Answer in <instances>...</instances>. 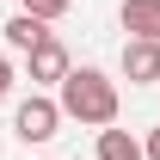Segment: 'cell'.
<instances>
[{"label": "cell", "mask_w": 160, "mask_h": 160, "mask_svg": "<svg viewBox=\"0 0 160 160\" xmlns=\"http://www.w3.org/2000/svg\"><path fill=\"white\" fill-rule=\"evenodd\" d=\"M142 160H160V129H148V142H142Z\"/></svg>", "instance_id": "10"}, {"label": "cell", "mask_w": 160, "mask_h": 160, "mask_svg": "<svg viewBox=\"0 0 160 160\" xmlns=\"http://www.w3.org/2000/svg\"><path fill=\"white\" fill-rule=\"evenodd\" d=\"M68 6H74V0H25V12H31V19H62V12H68Z\"/></svg>", "instance_id": "8"}, {"label": "cell", "mask_w": 160, "mask_h": 160, "mask_svg": "<svg viewBox=\"0 0 160 160\" xmlns=\"http://www.w3.org/2000/svg\"><path fill=\"white\" fill-rule=\"evenodd\" d=\"M56 123H62L56 99L31 92V99H19V111H12V136H19L25 148H37V142H49V136H56Z\"/></svg>", "instance_id": "2"}, {"label": "cell", "mask_w": 160, "mask_h": 160, "mask_svg": "<svg viewBox=\"0 0 160 160\" xmlns=\"http://www.w3.org/2000/svg\"><path fill=\"white\" fill-rule=\"evenodd\" d=\"M0 31H6V43H12V49H25V56H31V49L49 37V25H43V19H31V12H12Z\"/></svg>", "instance_id": "6"}, {"label": "cell", "mask_w": 160, "mask_h": 160, "mask_svg": "<svg viewBox=\"0 0 160 160\" xmlns=\"http://www.w3.org/2000/svg\"><path fill=\"white\" fill-rule=\"evenodd\" d=\"M123 31L142 43H160V0H123Z\"/></svg>", "instance_id": "5"}, {"label": "cell", "mask_w": 160, "mask_h": 160, "mask_svg": "<svg viewBox=\"0 0 160 160\" xmlns=\"http://www.w3.org/2000/svg\"><path fill=\"white\" fill-rule=\"evenodd\" d=\"M6 92H12V62L0 56V105H6Z\"/></svg>", "instance_id": "9"}, {"label": "cell", "mask_w": 160, "mask_h": 160, "mask_svg": "<svg viewBox=\"0 0 160 160\" xmlns=\"http://www.w3.org/2000/svg\"><path fill=\"white\" fill-rule=\"evenodd\" d=\"M56 111L74 117V123H99V129H111V123H117V86H111L99 68H68Z\"/></svg>", "instance_id": "1"}, {"label": "cell", "mask_w": 160, "mask_h": 160, "mask_svg": "<svg viewBox=\"0 0 160 160\" xmlns=\"http://www.w3.org/2000/svg\"><path fill=\"white\" fill-rule=\"evenodd\" d=\"M99 160H142V142L129 129H99Z\"/></svg>", "instance_id": "7"}, {"label": "cell", "mask_w": 160, "mask_h": 160, "mask_svg": "<svg viewBox=\"0 0 160 160\" xmlns=\"http://www.w3.org/2000/svg\"><path fill=\"white\" fill-rule=\"evenodd\" d=\"M123 74L136 80V86L160 80V43H142V37H129V43H123Z\"/></svg>", "instance_id": "4"}, {"label": "cell", "mask_w": 160, "mask_h": 160, "mask_svg": "<svg viewBox=\"0 0 160 160\" xmlns=\"http://www.w3.org/2000/svg\"><path fill=\"white\" fill-rule=\"evenodd\" d=\"M31 80H37V86H62V80H68V49H62L56 37H43L37 49H31Z\"/></svg>", "instance_id": "3"}, {"label": "cell", "mask_w": 160, "mask_h": 160, "mask_svg": "<svg viewBox=\"0 0 160 160\" xmlns=\"http://www.w3.org/2000/svg\"><path fill=\"white\" fill-rule=\"evenodd\" d=\"M43 160H49V154H43Z\"/></svg>", "instance_id": "11"}]
</instances>
